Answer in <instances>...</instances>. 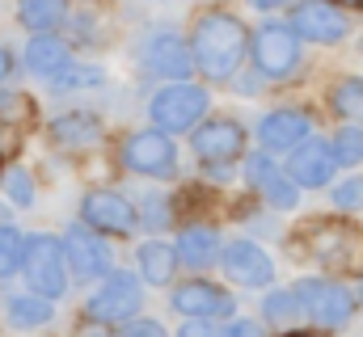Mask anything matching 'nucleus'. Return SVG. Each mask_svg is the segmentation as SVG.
I'll use <instances>...</instances> for the list:
<instances>
[{
  "label": "nucleus",
  "mask_w": 363,
  "mask_h": 337,
  "mask_svg": "<svg viewBox=\"0 0 363 337\" xmlns=\"http://www.w3.org/2000/svg\"><path fill=\"white\" fill-rule=\"evenodd\" d=\"M47 135L64 152H85L93 144H101V118L93 110H64L47 122Z\"/></svg>",
  "instance_id": "nucleus-17"
},
{
  "label": "nucleus",
  "mask_w": 363,
  "mask_h": 337,
  "mask_svg": "<svg viewBox=\"0 0 363 337\" xmlns=\"http://www.w3.org/2000/svg\"><path fill=\"white\" fill-rule=\"evenodd\" d=\"M287 25L300 34V42L308 38V42H321V47L342 42V38L351 34L347 13H342L338 4H330V0H300V4L291 8V21H287Z\"/></svg>",
  "instance_id": "nucleus-14"
},
{
  "label": "nucleus",
  "mask_w": 363,
  "mask_h": 337,
  "mask_svg": "<svg viewBox=\"0 0 363 337\" xmlns=\"http://www.w3.org/2000/svg\"><path fill=\"white\" fill-rule=\"evenodd\" d=\"M114 337H169V333H165V325H161V321H148V316H131V321H127V325H123V329H118Z\"/></svg>",
  "instance_id": "nucleus-32"
},
{
  "label": "nucleus",
  "mask_w": 363,
  "mask_h": 337,
  "mask_svg": "<svg viewBox=\"0 0 363 337\" xmlns=\"http://www.w3.org/2000/svg\"><path fill=\"white\" fill-rule=\"evenodd\" d=\"M296 316H300V304H296L291 291H271V295L262 299V321H267V325H287V321H296Z\"/></svg>",
  "instance_id": "nucleus-29"
},
{
  "label": "nucleus",
  "mask_w": 363,
  "mask_h": 337,
  "mask_svg": "<svg viewBox=\"0 0 363 337\" xmlns=\"http://www.w3.org/2000/svg\"><path fill=\"white\" fill-rule=\"evenodd\" d=\"M72 30H77V38H72V42H81V47H93V42H97V34H93V17H89V13H81V17L72 21Z\"/></svg>",
  "instance_id": "nucleus-34"
},
{
  "label": "nucleus",
  "mask_w": 363,
  "mask_h": 337,
  "mask_svg": "<svg viewBox=\"0 0 363 337\" xmlns=\"http://www.w3.org/2000/svg\"><path fill=\"white\" fill-rule=\"evenodd\" d=\"M250 55H254V72L271 84L291 81L304 64V47H300V34L287 25V21H262L254 34H250Z\"/></svg>",
  "instance_id": "nucleus-3"
},
{
  "label": "nucleus",
  "mask_w": 363,
  "mask_h": 337,
  "mask_svg": "<svg viewBox=\"0 0 363 337\" xmlns=\"http://www.w3.org/2000/svg\"><path fill=\"white\" fill-rule=\"evenodd\" d=\"M291 295H296L300 312L313 325H321V329H347L351 316H355V308H359L355 291L342 287V282H334V278H300L291 287Z\"/></svg>",
  "instance_id": "nucleus-6"
},
{
  "label": "nucleus",
  "mask_w": 363,
  "mask_h": 337,
  "mask_svg": "<svg viewBox=\"0 0 363 337\" xmlns=\"http://www.w3.org/2000/svg\"><path fill=\"white\" fill-rule=\"evenodd\" d=\"M178 337H216V329H211V321H186Z\"/></svg>",
  "instance_id": "nucleus-36"
},
{
  "label": "nucleus",
  "mask_w": 363,
  "mask_h": 337,
  "mask_svg": "<svg viewBox=\"0 0 363 337\" xmlns=\"http://www.w3.org/2000/svg\"><path fill=\"white\" fill-rule=\"evenodd\" d=\"M0 190H4V198H9V207H17V211H30L34 207V198H38V185H34V177H30V168L13 165L0 173Z\"/></svg>",
  "instance_id": "nucleus-25"
},
{
  "label": "nucleus",
  "mask_w": 363,
  "mask_h": 337,
  "mask_svg": "<svg viewBox=\"0 0 363 337\" xmlns=\"http://www.w3.org/2000/svg\"><path fill=\"white\" fill-rule=\"evenodd\" d=\"M4 321H9L17 333H38V329H47V325L55 321V304L43 299V295H34V291L9 295V299H4Z\"/></svg>",
  "instance_id": "nucleus-21"
},
{
  "label": "nucleus",
  "mask_w": 363,
  "mask_h": 337,
  "mask_svg": "<svg viewBox=\"0 0 363 337\" xmlns=\"http://www.w3.org/2000/svg\"><path fill=\"white\" fill-rule=\"evenodd\" d=\"M190 148L203 165H233L245 152V127L237 118H207L194 127Z\"/></svg>",
  "instance_id": "nucleus-12"
},
{
  "label": "nucleus",
  "mask_w": 363,
  "mask_h": 337,
  "mask_svg": "<svg viewBox=\"0 0 363 337\" xmlns=\"http://www.w3.org/2000/svg\"><path fill=\"white\" fill-rule=\"evenodd\" d=\"M220 265H224V278L233 287H250V291H262L274 282V261L271 253L262 249L258 241H245L237 236L233 245L220 249Z\"/></svg>",
  "instance_id": "nucleus-11"
},
{
  "label": "nucleus",
  "mask_w": 363,
  "mask_h": 337,
  "mask_svg": "<svg viewBox=\"0 0 363 337\" xmlns=\"http://www.w3.org/2000/svg\"><path fill=\"white\" fill-rule=\"evenodd\" d=\"M250 55V30L241 25L237 13L228 8H207L194 17L190 25V59L194 72H203L207 81H233L241 72V59Z\"/></svg>",
  "instance_id": "nucleus-1"
},
{
  "label": "nucleus",
  "mask_w": 363,
  "mask_h": 337,
  "mask_svg": "<svg viewBox=\"0 0 363 337\" xmlns=\"http://www.w3.org/2000/svg\"><path fill=\"white\" fill-rule=\"evenodd\" d=\"M216 337H262V325H254V321H228Z\"/></svg>",
  "instance_id": "nucleus-33"
},
{
  "label": "nucleus",
  "mask_w": 363,
  "mask_h": 337,
  "mask_svg": "<svg viewBox=\"0 0 363 337\" xmlns=\"http://www.w3.org/2000/svg\"><path fill=\"white\" fill-rule=\"evenodd\" d=\"M21 253H26V232L17 224H0V278L21 274Z\"/></svg>",
  "instance_id": "nucleus-28"
},
{
  "label": "nucleus",
  "mask_w": 363,
  "mask_h": 337,
  "mask_svg": "<svg viewBox=\"0 0 363 337\" xmlns=\"http://www.w3.org/2000/svg\"><path fill=\"white\" fill-rule=\"evenodd\" d=\"M106 84V72L97 64H68L60 76H51L47 88L51 93H77V88H101Z\"/></svg>",
  "instance_id": "nucleus-26"
},
{
  "label": "nucleus",
  "mask_w": 363,
  "mask_h": 337,
  "mask_svg": "<svg viewBox=\"0 0 363 337\" xmlns=\"http://www.w3.org/2000/svg\"><path fill=\"white\" fill-rule=\"evenodd\" d=\"M81 224L106 241H127L140 228V207L118 190H89L81 198Z\"/></svg>",
  "instance_id": "nucleus-8"
},
{
  "label": "nucleus",
  "mask_w": 363,
  "mask_h": 337,
  "mask_svg": "<svg viewBox=\"0 0 363 337\" xmlns=\"http://www.w3.org/2000/svg\"><path fill=\"white\" fill-rule=\"evenodd\" d=\"M174 253H178V261L186 270H207L220 257V232L211 224H186Z\"/></svg>",
  "instance_id": "nucleus-20"
},
{
  "label": "nucleus",
  "mask_w": 363,
  "mask_h": 337,
  "mask_svg": "<svg viewBox=\"0 0 363 337\" xmlns=\"http://www.w3.org/2000/svg\"><path fill=\"white\" fill-rule=\"evenodd\" d=\"M9 101H13V97H9V93L0 88V110H9Z\"/></svg>",
  "instance_id": "nucleus-41"
},
{
  "label": "nucleus",
  "mask_w": 363,
  "mask_h": 337,
  "mask_svg": "<svg viewBox=\"0 0 363 337\" xmlns=\"http://www.w3.org/2000/svg\"><path fill=\"white\" fill-rule=\"evenodd\" d=\"M161 4H165V0H161Z\"/></svg>",
  "instance_id": "nucleus-44"
},
{
  "label": "nucleus",
  "mask_w": 363,
  "mask_h": 337,
  "mask_svg": "<svg viewBox=\"0 0 363 337\" xmlns=\"http://www.w3.org/2000/svg\"><path fill=\"white\" fill-rule=\"evenodd\" d=\"M207 105H211V97H207V88H199V84H190V81L161 84V88L148 97V118H152L157 131L182 135V131H194V127L203 122Z\"/></svg>",
  "instance_id": "nucleus-5"
},
{
  "label": "nucleus",
  "mask_w": 363,
  "mask_h": 337,
  "mask_svg": "<svg viewBox=\"0 0 363 337\" xmlns=\"http://www.w3.org/2000/svg\"><path fill=\"white\" fill-rule=\"evenodd\" d=\"M330 202H334V211H359L363 207V177L338 181V185L330 190Z\"/></svg>",
  "instance_id": "nucleus-30"
},
{
  "label": "nucleus",
  "mask_w": 363,
  "mask_h": 337,
  "mask_svg": "<svg viewBox=\"0 0 363 337\" xmlns=\"http://www.w3.org/2000/svg\"><path fill=\"white\" fill-rule=\"evenodd\" d=\"M169 304H174V312H182L186 321H233V312H237V299L224 287L207 282V278H190V282L174 287V299Z\"/></svg>",
  "instance_id": "nucleus-13"
},
{
  "label": "nucleus",
  "mask_w": 363,
  "mask_h": 337,
  "mask_svg": "<svg viewBox=\"0 0 363 337\" xmlns=\"http://www.w3.org/2000/svg\"><path fill=\"white\" fill-rule=\"evenodd\" d=\"M0 148H4V131H0Z\"/></svg>",
  "instance_id": "nucleus-43"
},
{
  "label": "nucleus",
  "mask_w": 363,
  "mask_h": 337,
  "mask_svg": "<svg viewBox=\"0 0 363 337\" xmlns=\"http://www.w3.org/2000/svg\"><path fill=\"white\" fill-rule=\"evenodd\" d=\"M283 337H321V333H313V329H287Z\"/></svg>",
  "instance_id": "nucleus-39"
},
{
  "label": "nucleus",
  "mask_w": 363,
  "mask_h": 337,
  "mask_svg": "<svg viewBox=\"0 0 363 337\" xmlns=\"http://www.w3.org/2000/svg\"><path fill=\"white\" fill-rule=\"evenodd\" d=\"M359 299H363V278H359Z\"/></svg>",
  "instance_id": "nucleus-42"
},
{
  "label": "nucleus",
  "mask_w": 363,
  "mask_h": 337,
  "mask_svg": "<svg viewBox=\"0 0 363 337\" xmlns=\"http://www.w3.org/2000/svg\"><path fill=\"white\" fill-rule=\"evenodd\" d=\"M21 64H26V72H30V76L51 81V76H60V72L72 64V42H64L60 34H34V38L26 42Z\"/></svg>",
  "instance_id": "nucleus-19"
},
{
  "label": "nucleus",
  "mask_w": 363,
  "mask_h": 337,
  "mask_svg": "<svg viewBox=\"0 0 363 337\" xmlns=\"http://www.w3.org/2000/svg\"><path fill=\"white\" fill-rule=\"evenodd\" d=\"M250 4H254V8H262V13H271V8H283L287 0H250Z\"/></svg>",
  "instance_id": "nucleus-37"
},
{
  "label": "nucleus",
  "mask_w": 363,
  "mask_h": 337,
  "mask_svg": "<svg viewBox=\"0 0 363 337\" xmlns=\"http://www.w3.org/2000/svg\"><path fill=\"white\" fill-rule=\"evenodd\" d=\"M330 156H334L338 168L363 165V127H338L330 135Z\"/></svg>",
  "instance_id": "nucleus-27"
},
{
  "label": "nucleus",
  "mask_w": 363,
  "mask_h": 337,
  "mask_svg": "<svg viewBox=\"0 0 363 337\" xmlns=\"http://www.w3.org/2000/svg\"><path fill=\"white\" fill-rule=\"evenodd\" d=\"M118 161H123L127 173H135V177L169 181V177H178V144H174V135H165L157 127L131 131L118 144Z\"/></svg>",
  "instance_id": "nucleus-7"
},
{
  "label": "nucleus",
  "mask_w": 363,
  "mask_h": 337,
  "mask_svg": "<svg viewBox=\"0 0 363 337\" xmlns=\"http://www.w3.org/2000/svg\"><path fill=\"white\" fill-rule=\"evenodd\" d=\"M330 110L347 122L363 127V76H342L330 88Z\"/></svg>",
  "instance_id": "nucleus-24"
},
{
  "label": "nucleus",
  "mask_w": 363,
  "mask_h": 337,
  "mask_svg": "<svg viewBox=\"0 0 363 337\" xmlns=\"http://www.w3.org/2000/svg\"><path fill=\"white\" fill-rule=\"evenodd\" d=\"M330 4H338V8H363V0H330Z\"/></svg>",
  "instance_id": "nucleus-38"
},
{
  "label": "nucleus",
  "mask_w": 363,
  "mask_h": 337,
  "mask_svg": "<svg viewBox=\"0 0 363 337\" xmlns=\"http://www.w3.org/2000/svg\"><path fill=\"white\" fill-rule=\"evenodd\" d=\"M308 241H304V249L313 253L321 265H351L355 257H359V232L355 228H347V224H330V219H317V224H308V232H304Z\"/></svg>",
  "instance_id": "nucleus-15"
},
{
  "label": "nucleus",
  "mask_w": 363,
  "mask_h": 337,
  "mask_svg": "<svg viewBox=\"0 0 363 337\" xmlns=\"http://www.w3.org/2000/svg\"><path fill=\"white\" fill-rule=\"evenodd\" d=\"M165 202H169V198H161V194H148V198H144V224H148V232H161V228L169 224L174 211H169Z\"/></svg>",
  "instance_id": "nucleus-31"
},
{
  "label": "nucleus",
  "mask_w": 363,
  "mask_h": 337,
  "mask_svg": "<svg viewBox=\"0 0 363 337\" xmlns=\"http://www.w3.org/2000/svg\"><path fill=\"white\" fill-rule=\"evenodd\" d=\"M144 304V282L131 270H110L106 278H97V287L85 299V316L93 325H127L131 316H140Z\"/></svg>",
  "instance_id": "nucleus-4"
},
{
  "label": "nucleus",
  "mask_w": 363,
  "mask_h": 337,
  "mask_svg": "<svg viewBox=\"0 0 363 337\" xmlns=\"http://www.w3.org/2000/svg\"><path fill=\"white\" fill-rule=\"evenodd\" d=\"M13 72H17V55H13V47L0 42V84L13 81Z\"/></svg>",
  "instance_id": "nucleus-35"
},
{
  "label": "nucleus",
  "mask_w": 363,
  "mask_h": 337,
  "mask_svg": "<svg viewBox=\"0 0 363 337\" xmlns=\"http://www.w3.org/2000/svg\"><path fill=\"white\" fill-rule=\"evenodd\" d=\"M81 337H110V333H106V329L97 325V333H93V329H85V333H81Z\"/></svg>",
  "instance_id": "nucleus-40"
},
{
  "label": "nucleus",
  "mask_w": 363,
  "mask_h": 337,
  "mask_svg": "<svg viewBox=\"0 0 363 337\" xmlns=\"http://www.w3.org/2000/svg\"><path fill=\"white\" fill-rule=\"evenodd\" d=\"M304 139H313V118L304 110H271L258 118L262 152H296Z\"/></svg>",
  "instance_id": "nucleus-16"
},
{
  "label": "nucleus",
  "mask_w": 363,
  "mask_h": 337,
  "mask_svg": "<svg viewBox=\"0 0 363 337\" xmlns=\"http://www.w3.org/2000/svg\"><path fill=\"white\" fill-rule=\"evenodd\" d=\"M135 270H140V282L165 287L178 274V253H174V245H165V241H144L135 249Z\"/></svg>",
  "instance_id": "nucleus-22"
},
{
  "label": "nucleus",
  "mask_w": 363,
  "mask_h": 337,
  "mask_svg": "<svg viewBox=\"0 0 363 337\" xmlns=\"http://www.w3.org/2000/svg\"><path fill=\"white\" fill-rule=\"evenodd\" d=\"M140 68L148 76L165 84H178V81H190L194 72V59H190V42L182 38L178 30H148L144 42H140Z\"/></svg>",
  "instance_id": "nucleus-9"
},
{
  "label": "nucleus",
  "mask_w": 363,
  "mask_h": 337,
  "mask_svg": "<svg viewBox=\"0 0 363 337\" xmlns=\"http://www.w3.org/2000/svg\"><path fill=\"white\" fill-rule=\"evenodd\" d=\"M21 278L34 295L43 299H64L68 295V257H64V241L51 232H30L26 236V253H21Z\"/></svg>",
  "instance_id": "nucleus-2"
},
{
  "label": "nucleus",
  "mask_w": 363,
  "mask_h": 337,
  "mask_svg": "<svg viewBox=\"0 0 363 337\" xmlns=\"http://www.w3.org/2000/svg\"><path fill=\"white\" fill-rule=\"evenodd\" d=\"M64 257H68V274L81 278V282H97L114 270V257H110V241L89 232L81 219L64 232Z\"/></svg>",
  "instance_id": "nucleus-10"
},
{
  "label": "nucleus",
  "mask_w": 363,
  "mask_h": 337,
  "mask_svg": "<svg viewBox=\"0 0 363 337\" xmlns=\"http://www.w3.org/2000/svg\"><path fill=\"white\" fill-rule=\"evenodd\" d=\"M287 177L300 185V190H321L334 181V156H330V144L321 139H304L296 152H291V165Z\"/></svg>",
  "instance_id": "nucleus-18"
},
{
  "label": "nucleus",
  "mask_w": 363,
  "mask_h": 337,
  "mask_svg": "<svg viewBox=\"0 0 363 337\" xmlns=\"http://www.w3.org/2000/svg\"><path fill=\"white\" fill-rule=\"evenodd\" d=\"M68 0H17V21L30 34H55L68 21Z\"/></svg>",
  "instance_id": "nucleus-23"
}]
</instances>
